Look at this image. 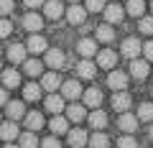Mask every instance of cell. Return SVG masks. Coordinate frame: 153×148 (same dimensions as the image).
<instances>
[{"label":"cell","mask_w":153,"mask_h":148,"mask_svg":"<svg viewBox=\"0 0 153 148\" xmlns=\"http://www.w3.org/2000/svg\"><path fill=\"white\" fill-rule=\"evenodd\" d=\"M44 64H46V66H51V71H59V69H64L69 61H66V54H64L61 49H46Z\"/></svg>","instance_id":"6da1fadb"},{"label":"cell","mask_w":153,"mask_h":148,"mask_svg":"<svg viewBox=\"0 0 153 148\" xmlns=\"http://www.w3.org/2000/svg\"><path fill=\"white\" fill-rule=\"evenodd\" d=\"M105 21L110 23V26H115V23H123L125 21V8L117 5V3H110V5H105Z\"/></svg>","instance_id":"7a4b0ae2"},{"label":"cell","mask_w":153,"mask_h":148,"mask_svg":"<svg viewBox=\"0 0 153 148\" xmlns=\"http://www.w3.org/2000/svg\"><path fill=\"white\" fill-rule=\"evenodd\" d=\"M120 51H123V56H128V59H138V54L143 51V44L135 39V36H130V39H125L123 41V46H120Z\"/></svg>","instance_id":"3957f363"},{"label":"cell","mask_w":153,"mask_h":148,"mask_svg":"<svg viewBox=\"0 0 153 148\" xmlns=\"http://www.w3.org/2000/svg\"><path fill=\"white\" fill-rule=\"evenodd\" d=\"M64 16H66V21H69L71 26H82V23L87 21V8L79 5V3H74V5H71Z\"/></svg>","instance_id":"277c9868"},{"label":"cell","mask_w":153,"mask_h":148,"mask_svg":"<svg viewBox=\"0 0 153 148\" xmlns=\"http://www.w3.org/2000/svg\"><path fill=\"white\" fill-rule=\"evenodd\" d=\"M107 84L115 89V92H123V89L128 87V74H125V71H120V69H110Z\"/></svg>","instance_id":"5b68a950"},{"label":"cell","mask_w":153,"mask_h":148,"mask_svg":"<svg viewBox=\"0 0 153 148\" xmlns=\"http://www.w3.org/2000/svg\"><path fill=\"white\" fill-rule=\"evenodd\" d=\"M61 97L74 102L76 97H82V84L76 82V79H66V82H61Z\"/></svg>","instance_id":"8992f818"},{"label":"cell","mask_w":153,"mask_h":148,"mask_svg":"<svg viewBox=\"0 0 153 148\" xmlns=\"http://www.w3.org/2000/svg\"><path fill=\"white\" fill-rule=\"evenodd\" d=\"M49 44H46L44 36H38V33H31V39L26 41V51L28 54H46Z\"/></svg>","instance_id":"52a82bcc"},{"label":"cell","mask_w":153,"mask_h":148,"mask_svg":"<svg viewBox=\"0 0 153 148\" xmlns=\"http://www.w3.org/2000/svg\"><path fill=\"white\" fill-rule=\"evenodd\" d=\"M5 115H8V120L18 123L21 118H26V105L18 102V100H8V105H5Z\"/></svg>","instance_id":"ba28073f"},{"label":"cell","mask_w":153,"mask_h":148,"mask_svg":"<svg viewBox=\"0 0 153 148\" xmlns=\"http://www.w3.org/2000/svg\"><path fill=\"white\" fill-rule=\"evenodd\" d=\"M61 82H64V79L59 77V71H46V74H41V87H44L46 92H56V89L61 87Z\"/></svg>","instance_id":"9c48e42d"},{"label":"cell","mask_w":153,"mask_h":148,"mask_svg":"<svg viewBox=\"0 0 153 148\" xmlns=\"http://www.w3.org/2000/svg\"><path fill=\"white\" fill-rule=\"evenodd\" d=\"M130 74L138 79V82H143V79L151 74V66H148V61H146V59H133V61H130Z\"/></svg>","instance_id":"30bf717a"},{"label":"cell","mask_w":153,"mask_h":148,"mask_svg":"<svg viewBox=\"0 0 153 148\" xmlns=\"http://www.w3.org/2000/svg\"><path fill=\"white\" fill-rule=\"evenodd\" d=\"M117 128H120L123 133H135L138 130V118L130 115V112H120V118H117Z\"/></svg>","instance_id":"8fae6325"},{"label":"cell","mask_w":153,"mask_h":148,"mask_svg":"<svg viewBox=\"0 0 153 148\" xmlns=\"http://www.w3.org/2000/svg\"><path fill=\"white\" fill-rule=\"evenodd\" d=\"M115 64H117V54H115L112 49L97 51V66H102V69H115Z\"/></svg>","instance_id":"7c38bea8"},{"label":"cell","mask_w":153,"mask_h":148,"mask_svg":"<svg viewBox=\"0 0 153 148\" xmlns=\"http://www.w3.org/2000/svg\"><path fill=\"white\" fill-rule=\"evenodd\" d=\"M18 135H21V133H18V123H13V120L0 123V141H8V143H13Z\"/></svg>","instance_id":"4fadbf2b"},{"label":"cell","mask_w":153,"mask_h":148,"mask_svg":"<svg viewBox=\"0 0 153 148\" xmlns=\"http://www.w3.org/2000/svg\"><path fill=\"white\" fill-rule=\"evenodd\" d=\"M44 13H46V18H51V21H59V18H64V5H61L59 0H46L44 3Z\"/></svg>","instance_id":"5bb4252c"},{"label":"cell","mask_w":153,"mask_h":148,"mask_svg":"<svg viewBox=\"0 0 153 148\" xmlns=\"http://www.w3.org/2000/svg\"><path fill=\"white\" fill-rule=\"evenodd\" d=\"M76 54H82L84 59L97 56V41H94V39H82L79 44H76Z\"/></svg>","instance_id":"9a60e30c"},{"label":"cell","mask_w":153,"mask_h":148,"mask_svg":"<svg viewBox=\"0 0 153 148\" xmlns=\"http://www.w3.org/2000/svg\"><path fill=\"white\" fill-rule=\"evenodd\" d=\"M49 128L54 135H64V133H69V120H66V115H54L49 120Z\"/></svg>","instance_id":"2e32d148"},{"label":"cell","mask_w":153,"mask_h":148,"mask_svg":"<svg viewBox=\"0 0 153 148\" xmlns=\"http://www.w3.org/2000/svg\"><path fill=\"white\" fill-rule=\"evenodd\" d=\"M94 74H97V66H94V61L82 59L79 64H76V77H82V79H94Z\"/></svg>","instance_id":"e0dca14e"},{"label":"cell","mask_w":153,"mask_h":148,"mask_svg":"<svg viewBox=\"0 0 153 148\" xmlns=\"http://www.w3.org/2000/svg\"><path fill=\"white\" fill-rule=\"evenodd\" d=\"M0 79H3V84H5V89H16L18 84H21V74L16 71V66L0 71Z\"/></svg>","instance_id":"ac0fdd59"},{"label":"cell","mask_w":153,"mask_h":148,"mask_svg":"<svg viewBox=\"0 0 153 148\" xmlns=\"http://www.w3.org/2000/svg\"><path fill=\"white\" fill-rule=\"evenodd\" d=\"M23 120H26V128H28V130H31V133L41 130V128L46 125L44 115H41V112H36V110H33V112H26V118H23Z\"/></svg>","instance_id":"d6986e66"},{"label":"cell","mask_w":153,"mask_h":148,"mask_svg":"<svg viewBox=\"0 0 153 148\" xmlns=\"http://www.w3.org/2000/svg\"><path fill=\"white\" fill-rule=\"evenodd\" d=\"M23 26H26V31L38 33L44 28V18L38 16V13H26V16H23Z\"/></svg>","instance_id":"ffe728a7"},{"label":"cell","mask_w":153,"mask_h":148,"mask_svg":"<svg viewBox=\"0 0 153 148\" xmlns=\"http://www.w3.org/2000/svg\"><path fill=\"white\" fill-rule=\"evenodd\" d=\"M130 102H133V97L125 92V89H123V92H115V94H112V107L117 110V112H128Z\"/></svg>","instance_id":"44dd1931"},{"label":"cell","mask_w":153,"mask_h":148,"mask_svg":"<svg viewBox=\"0 0 153 148\" xmlns=\"http://www.w3.org/2000/svg\"><path fill=\"white\" fill-rule=\"evenodd\" d=\"M84 118H87V110H84V105L71 102L69 107H66V120H69V123H82Z\"/></svg>","instance_id":"7402d4cb"},{"label":"cell","mask_w":153,"mask_h":148,"mask_svg":"<svg viewBox=\"0 0 153 148\" xmlns=\"http://www.w3.org/2000/svg\"><path fill=\"white\" fill-rule=\"evenodd\" d=\"M66 135H69V146L71 148H82V146H87V141H89V135L82 128H74V130H69Z\"/></svg>","instance_id":"603a6c76"},{"label":"cell","mask_w":153,"mask_h":148,"mask_svg":"<svg viewBox=\"0 0 153 148\" xmlns=\"http://www.w3.org/2000/svg\"><path fill=\"white\" fill-rule=\"evenodd\" d=\"M46 110L54 112V115H61V112H64V97L56 94V92H51L49 97H46Z\"/></svg>","instance_id":"cb8c5ba5"},{"label":"cell","mask_w":153,"mask_h":148,"mask_svg":"<svg viewBox=\"0 0 153 148\" xmlns=\"http://www.w3.org/2000/svg\"><path fill=\"white\" fill-rule=\"evenodd\" d=\"M82 100H84V105H87V107H94V110H97L100 102H102V92H100L97 87H89L87 92H82Z\"/></svg>","instance_id":"d4e9b609"},{"label":"cell","mask_w":153,"mask_h":148,"mask_svg":"<svg viewBox=\"0 0 153 148\" xmlns=\"http://www.w3.org/2000/svg\"><path fill=\"white\" fill-rule=\"evenodd\" d=\"M23 71H26L28 77H41L44 74V61H38V59H26L23 61Z\"/></svg>","instance_id":"484cf974"},{"label":"cell","mask_w":153,"mask_h":148,"mask_svg":"<svg viewBox=\"0 0 153 148\" xmlns=\"http://www.w3.org/2000/svg\"><path fill=\"white\" fill-rule=\"evenodd\" d=\"M87 120H89V125L94 128V130H102L105 125H107V112H102V110H92V112H89L87 115Z\"/></svg>","instance_id":"4316f807"},{"label":"cell","mask_w":153,"mask_h":148,"mask_svg":"<svg viewBox=\"0 0 153 148\" xmlns=\"http://www.w3.org/2000/svg\"><path fill=\"white\" fill-rule=\"evenodd\" d=\"M26 46L23 44H13L10 49H8V59H10V64H23L26 61Z\"/></svg>","instance_id":"83f0119b"},{"label":"cell","mask_w":153,"mask_h":148,"mask_svg":"<svg viewBox=\"0 0 153 148\" xmlns=\"http://www.w3.org/2000/svg\"><path fill=\"white\" fill-rule=\"evenodd\" d=\"M125 16L143 18V16H146V3H143V0H128V5H125Z\"/></svg>","instance_id":"f1b7e54d"},{"label":"cell","mask_w":153,"mask_h":148,"mask_svg":"<svg viewBox=\"0 0 153 148\" xmlns=\"http://www.w3.org/2000/svg\"><path fill=\"white\" fill-rule=\"evenodd\" d=\"M41 92H44V87L36 82H28L26 87H23V97H26V102H36V100H41Z\"/></svg>","instance_id":"f546056e"},{"label":"cell","mask_w":153,"mask_h":148,"mask_svg":"<svg viewBox=\"0 0 153 148\" xmlns=\"http://www.w3.org/2000/svg\"><path fill=\"white\" fill-rule=\"evenodd\" d=\"M97 41H102V44H112L115 41V31H112V26L110 23H102V26H97Z\"/></svg>","instance_id":"4dcf8cb0"},{"label":"cell","mask_w":153,"mask_h":148,"mask_svg":"<svg viewBox=\"0 0 153 148\" xmlns=\"http://www.w3.org/2000/svg\"><path fill=\"white\" fill-rule=\"evenodd\" d=\"M138 123H153V102H143L138 105Z\"/></svg>","instance_id":"1f68e13d"},{"label":"cell","mask_w":153,"mask_h":148,"mask_svg":"<svg viewBox=\"0 0 153 148\" xmlns=\"http://www.w3.org/2000/svg\"><path fill=\"white\" fill-rule=\"evenodd\" d=\"M38 146V138H36V133H21L18 135V148H36Z\"/></svg>","instance_id":"d6a6232c"},{"label":"cell","mask_w":153,"mask_h":148,"mask_svg":"<svg viewBox=\"0 0 153 148\" xmlns=\"http://www.w3.org/2000/svg\"><path fill=\"white\" fill-rule=\"evenodd\" d=\"M87 143H89L92 148H110V138L105 135L102 130H97L94 135H89V141H87Z\"/></svg>","instance_id":"836d02e7"},{"label":"cell","mask_w":153,"mask_h":148,"mask_svg":"<svg viewBox=\"0 0 153 148\" xmlns=\"http://www.w3.org/2000/svg\"><path fill=\"white\" fill-rule=\"evenodd\" d=\"M138 31H140V33H148V36H153V16L138 18Z\"/></svg>","instance_id":"e575fe53"},{"label":"cell","mask_w":153,"mask_h":148,"mask_svg":"<svg viewBox=\"0 0 153 148\" xmlns=\"http://www.w3.org/2000/svg\"><path fill=\"white\" fill-rule=\"evenodd\" d=\"M117 148H138V141H135L133 135H128V133H125V135L117 138Z\"/></svg>","instance_id":"d590c367"},{"label":"cell","mask_w":153,"mask_h":148,"mask_svg":"<svg viewBox=\"0 0 153 148\" xmlns=\"http://www.w3.org/2000/svg\"><path fill=\"white\" fill-rule=\"evenodd\" d=\"M84 8H87V13H102L105 10V0H87Z\"/></svg>","instance_id":"8d00e7d4"},{"label":"cell","mask_w":153,"mask_h":148,"mask_svg":"<svg viewBox=\"0 0 153 148\" xmlns=\"http://www.w3.org/2000/svg\"><path fill=\"white\" fill-rule=\"evenodd\" d=\"M13 31V23L8 21V18H0V39H8Z\"/></svg>","instance_id":"74e56055"},{"label":"cell","mask_w":153,"mask_h":148,"mask_svg":"<svg viewBox=\"0 0 153 148\" xmlns=\"http://www.w3.org/2000/svg\"><path fill=\"white\" fill-rule=\"evenodd\" d=\"M13 8H16V3H13V0H0V16H10Z\"/></svg>","instance_id":"f35d334b"},{"label":"cell","mask_w":153,"mask_h":148,"mask_svg":"<svg viewBox=\"0 0 153 148\" xmlns=\"http://www.w3.org/2000/svg\"><path fill=\"white\" fill-rule=\"evenodd\" d=\"M41 148H61V143H59V138H56V135H49V138L41 141Z\"/></svg>","instance_id":"ab89813d"},{"label":"cell","mask_w":153,"mask_h":148,"mask_svg":"<svg viewBox=\"0 0 153 148\" xmlns=\"http://www.w3.org/2000/svg\"><path fill=\"white\" fill-rule=\"evenodd\" d=\"M143 56H146V61H153V41H148L143 46Z\"/></svg>","instance_id":"60d3db41"},{"label":"cell","mask_w":153,"mask_h":148,"mask_svg":"<svg viewBox=\"0 0 153 148\" xmlns=\"http://www.w3.org/2000/svg\"><path fill=\"white\" fill-rule=\"evenodd\" d=\"M26 3V8H31V10H36V8H44L46 0H23Z\"/></svg>","instance_id":"b9f144b4"},{"label":"cell","mask_w":153,"mask_h":148,"mask_svg":"<svg viewBox=\"0 0 153 148\" xmlns=\"http://www.w3.org/2000/svg\"><path fill=\"white\" fill-rule=\"evenodd\" d=\"M3 105H8V89L5 87H0V107Z\"/></svg>","instance_id":"7bdbcfd3"},{"label":"cell","mask_w":153,"mask_h":148,"mask_svg":"<svg viewBox=\"0 0 153 148\" xmlns=\"http://www.w3.org/2000/svg\"><path fill=\"white\" fill-rule=\"evenodd\" d=\"M3 148H18V146H16V143H5V146H3Z\"/></svg>","instance_id":"ee69618b"},{"label":"cell","mask_w":153,"mask_h":148,"mask_svg":"<svg viewBox=\"0 0 153 148\" xmlns=\"http://www.w3.org/2000/svg\"><path fill=\"white\" fill-rule=\"evenodd\" d=\"M69 3H71V5H74V3H79V0H69Z\"/></svg>","instance_id":"f6af8a7d"},{"label":"cell","mask_w":153,"mask_h":148,"mask_svg":"<svg viewBox=\"0 0 153 148\" xmlns=\"http://www.w3.org/2000/svg\"><path fill=\"white\" fill-rule=\"evenodd\" d=\"M151 138H153V125H151Z\"/></svg>","instance_id":"bcb514c9"},{"label":"cell","mask_w":153,"mask_h":148,"mask_svg":"<svg viewBox=\"0 0 153 148\" xmlns=\"http://www.w3.org/2000/svg\"><path fill=\"white\" fill-rule=\"evenodd\" d=\"M151 10H153V3H151Z\"/></svg>","instance_id":"7dc6e473"},{"label":"cell","mask_w":153,"mask_h":148,"mask_svg":"<svg viewBox=\"0 0 153 148\" xmlns=\"http://www.w3.org/2000/svg\"><path fill=\"white\" fill-rule=\"evenodd\" d=\"M0 123H3V118H0Z\"/></svg>","instance_id":"c3c4849f"},{"label":"cell","mask_w":153,"mask_h":148,"mask_svg":"<svg viewBox=\"0 0 153 148\" xmlns=\"http://www.w3.org/2000/svg\"><path fill=\"white\" fill-rule=\"evenodd\" d=\"M0 54H3V49H0Z\"/></svg>","instance_id":"681fc988"},{"label":"cell","mask_w":153,"mask_h":148,"mask_svg":"<svg viewBox=\"0 0 153 148\" xmlns=\"http://www.w3.org/2000/svg\"><path fill=\"white\" fill-rule=\"evenodd\" d=\"M115 3H117V0H115Z\"/></svg>","instance_id":"f907efd6"}]
</instances>
